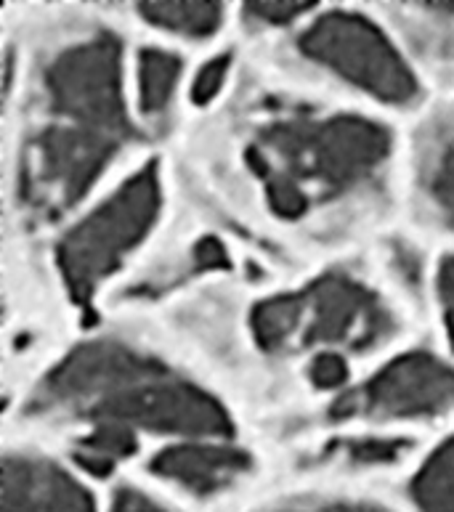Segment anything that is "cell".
I'll return each instance as SVG.
<instances>
[{
    "label": "cell",
    "instance_id": "cell-1",
    "mask_svg": "<svg viewBox=\"0 0 454 512\" xmlns=\"http://www.w3.org/2000/svg\"><path fill=\"white\" fill-rule=\"evenodd\" d=\"M27 414L176 436L231 433L229 414L210 393L117 340L85 343L64 356L40 380Z\"/></svg>",
    "mask_w": 454,
    "mask_h": 512
},
{
    "label": "cell",
    "instance_id": "cell-2",
    "mask_svg": "<svg viewBox=\"0 0 454 512\" xmlns=\"http://www.w3.org/2000/svg\"><path fill=\"white\" fill-rule=\"evenodd\" d=\"M391 154V133L356 115L287 117L255 136L253 170L282 218H301L314 199L346 194L375 176Z\"/></svg>",
    "mask_w": 454,
    "mask_h": 512
},
{
    "label": "cell",
    "instance_id": "cell-3",
    "mask_svg": "<svg viewBox=\"0 0 454 512\" xmlns=\"http://www.w3.org/2000/svg\"><path fill=\"white\" fill-rule=\"evenodd\" d=\"M396 329L383 300L348 274H327L298 292L263 300L253 311V335L263 351L308 345H348L370 351Z\"/></svg>",
    "mask_w": 454,
    "mask_h": 512
},
{
    "label": "cell",
    "instance_id": "cell-4",
    "mask_svg": "<svg viewBox=\"0 0 454 512\" xmlns=\"http://www.w3.org/2000/svg\"><path fill=\"white\" fill-rule=\"evenodd\" d=\"M40 96L43 123L123 141L136 138L123 99V46L112 32L62 48L43 67Z\"/></svg>",
    "mask_w": 454,
    "mask_h": 512
},
{
    "label": "cell",
    "instance_id": "cell-5",
    "mask_svg": "<svg viewBox=\"0 0 454 512\" xmlns=\"http://www.w3.org/2000/svg\"><path fill=\"white\" fill-rule=\"evenodd\" d=\"M160 205V170L152 162L64 234L56 247V263L72 298L80 303L91 300L93 290L115 274L152 231Z\"/></svg>",
    "mask_w": 454,
    "mask_h": 512
},
{
    "label": "cell",
    "instance_id": "cell-6",
    "mask_svg": "<svg viewBox=\"0 0 454 512\" xmlns=\"http://www.w3.org/2000/svg\"><path fill=\"white\" fill-rule=\"evenodd\" d=\"M306 59L362 88L375 99L407 107L420 99V83L378 24L354 11L322 14L298 38Z\"/></svg>",
    "mask_w": 454,
    "mask_h": 512
},
{
    "label": "cell",
    "instance_id": "cell-7",
    "mask_svg": "<svg viewBox=\"0 0 454 512\" xmlns=\"http://www.w3.org/2000/svg\"><path fill=\"white\" fill-rule=\"evenodd\" d=\"M454 409V369L431 353L391 361L332 406L335 420H420Z\"/></svg>",
    "mask_w": 454,
    "mask_h": 512
},
{
    "label": "cell",
    "instance_id": "cell-8",
    "mask_svg": "<svg viewBox=\"0 0 454 512\" xmlns=\"http://www.w3.org/2000/svg\"><path fill=\"white\" fill-rule=\"evenodd\" d=\"M3 512H96L91 494L48 459H3Z\"/></svg>",
    "mask_w": 454,
    "mask_h": 512
},
{
    "label": "cell",
    "instance_id": "cell-9",
    "mask_svg": "<svg viewBox=\"0 0 454 512\" xmlns=\"http://www.w3.org/2000/svg\"><path fill=\"white\" fill-rule=\"evenodd\" d=\"M149 467L157 478L192 491L194 497H213L250 473L253 459L234 446L181 444L160 451Z\"/></svg>",
    "mask_w": 454,
    "mask_h": 512
},
{
    "label": "cell",
    "instance_id": "cell-10",
    "mask_svg": "<svg viewBox=\"0 0 454 512\" xmlns=\"http://www.w3.org/2000/svg\"><path fill=\"white\" fill-rule=\"evenodd\" d=\"M417 184L436 221L454 229V117L425 136L417 162Z\"/></svg>",
    "mask_w": 454,
    "mask_h": 512
},
{
    "label": "cell",
    "instance_id": "cell-11",
    "mask_svg": "<svg viewBox=\"0 0 454 512\" xmlns=\"http://www.w3.org/2000/svg\"><path fill=\"white\" fill-rule=\"evenodd\" d=\"M409 494L420 512H454V436L417 470Z\"/></svg>",
    "mask_w": 454,
    "mask_h": 512
},
{
    "label": "cell",
    "instance_id": "cell-12",
    "mask_svg": "<svg viewBox=\"0 0 454 512\" xmlns=\"http://www.w3.org/2000/svg\"><path fill=\"white\" fill-rule=\"evenodd\" d=\"M181 80V59L160 48H144L139 54V104L149 117L162 115L173 101Z\"/></svg>",
    "mask_w": 454,
    "mask_h": 512
},
{
    "label": "cell",
    "instance_id": "cell-13",
    "mask_svg": "<svg viewBox=\"0 0 454 512\" xmlns=\"http://www.w3.org/2000/svg\"><path fill=\"white\" fill-rule=\"evenodd\" d=\"M139 11L149 24L184 38H208L224 19L218 3H141Z\"/></svg>",
    "mask_w": 454,
    "mask_h": 512
},
{
    "label": "cell",
    "instance_id": "cell-14",
    "mask_svg": "<svg viewBox=\"0 0 454 512\" xmlns=\"http://www.w3.org/2000/svg\"><path fill=\"white\" fill-rule=\"evenodd\" d=\"M136 449H139V441H136L133 430L117 428V425H96L91 436L80 438L75 459L85 473L101 478V475L112 473V467L120 459L131 457Z\"/></svg>",
    "mask_w": 454,
    "mask_h": 512
},
{
    "label": "cell",
    "instance_id": "cell-15",
    "mask_svg": "<svg viewBox=\"0 0 454 512\" xmlns=\"http://www.w3.org/2000/svg\"><path fill=\"white\" fill-rule=\"evenodd\" d=\"M335 449L340 457L354 465H388L409 449V441L404 438H359V441H346Z\"/></svg>",
    "mask_w": 454,
    "mask_h": 512
},
{
    "label": "cell",
    "instance_id": "cell-16",
    "mask_svg": "<svg viewBox=\"0 0 454 512\" xmlns=\"http://www.w3.org/2000/svg\"><path fill=\"white\" fill-rule=\"evenodd\" d=\"M229 69H231V56L229 54H221L216 56L213 62H208L205 67L200 69V75L194 80V88H192V101L194 104H210V101L216 99L221 88H224L226 77H229Z\"/></svg>",
    "mask_w": 454,
    "mask_h": 512
},
{
    "label": "cell",
    "instance_id": "cell-17",
    "mask_svg": "<svg viewBox=\"0 0 454 512\" xmlns=\"http://www.w3.org/2000/svg\"><path fill=\"white\" fill-rule=\"evenodd\" d=\"M308 8L314 6L311 3H298V0H266V3H250L245 8V14L263 24H287L306 14Z\"/></svg>",
    "mask_w": 454,
    "mask_h": 512
},
{
    "label": "cell",
    "instance_id": "cell-18",
    "mask_svg": "<svg viewBox=\"0 0 454 512\" xmlns=\"http://www.w3.org/2000/svg\"><path fill=\"white\" fill-rule=\"evenodd\" d=\"M308 377H311V383H314L316 388H340L348 377L346 359H343L340 353L332 351L319 353V356L311 361Z\"/></svg>",
    "mask_w": 454,
    "mask_h": 512
},
{
    "label": "cell",
    "instance_id": "cell-19",
    "mask_svg": "<svg viewBox=\"0 0 454 512\" xmlns=\"http://www.w3.org/2000/svg\"><path fill=\"white\" fill-rule=\"evenodd\" d=\"M112 512H176L173 507L162 505L160 499L149 497L147 491L136 486H120L112 497Z\"/></svg>",
    "mask_w": 454,
    "mask_h": 512
},
{
    "label": "cell",
    "instance_id": "cell-20",
    "mask_svg": "<svg viewBox=\"0 0 454 512\" xmlns=\"http://www.w3.org/2000/svg\"><path fill=\"white\" fill-rule=\"evenodd\" d=\"M439 298L444 308V321H447L449 340L454 345V255H447L439 266Z\"/></svg>",
    "mask_w": 454,
    "mask_h": 512
},
{
    "label": "cell",
    "instance_id": "cell-21",
    "mask_svg": "<svg viewBox=\"0 0 454 512\" xmlns=\"http://www.w3.org/2000/svg\"><path fill=\"white\" fill-rule=\"evenodd\" d=\"M277 512H385L375 505H362V502H316V505H295Z\"/></svg>",
    "mask_w": 454,
    "mask_h": 512
}]
</instances>
